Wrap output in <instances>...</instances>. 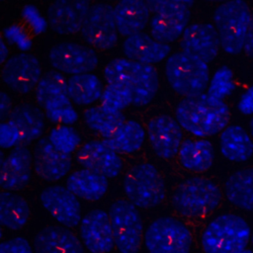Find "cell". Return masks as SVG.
<instances>
[{
  "label": "cell",
  "mask_w": 253,
  "mask_h": 253,
  "mask_svg": "<svg viewBox=\"0 0 253 253\" xmlns=\"http://www.w3.org/2000/svg\"><path fill=\"white\" fill-rule=\"evenodd\" d=\"M165 76L172 89L184 97L202 94L210 84L208 63L184 51L168 56Z\"/></svg>",
  "instance_id": "cell-6"
},
{
  "label": "cell",
  "mask_w": 253,
  "mask_h": 253,
  "mask_svg": "<svg viewBox=\"0 0 253 253\" xmlns=\"http://www.w3.org/2000/svg\"><path fill=\"white\" fill-rule=\"evenodd\" d=\"M67 91L72 102L87 106L101 99L104 90L98 76L93 73H83L67 79Z\"/></svg>",
  "instance_id": "cell-33"
},
{
  "label": "cell",
  "mask_w": 253,
  "mask_h": 253,
  "mask_svg": "<svg viewBox=\"0 0 253 253\" xmlns=\"http://www.w3.org/2000/svg\"><path fill=\"white\" fill-rule=\"evenodd\" d=\"M32 156L26 144H19L0 161V186L11 191L23 188L31 177Z\"/></svg>",
  "instance_id": "cell-20"
},
{
  "label": "cell",
  "mask_w": 253,
  "mask_h": 253,
  "mask_svg": "<svg viewBox=\"0 0 253 253\" xmlns=\"http://www.w3.org/2000/svg\"><path fill=\"white\" fill-rule=\"evenodd\" d=\"M240 253H253V251L251 249H245V250L241 251Z\"/></svg>",
  "instance_id": "cell-48"
},
{
  "label": "cell",
  "mask_w": 253,
  "mask_h": 253,
  "mask_svg": "<svg viewBox=\"0 0 253 253\" xmlns=\"http://www.w3.org/2000/svg\"><path fill=\"white\" fill-rule=\"evenodd\" d=\"M251 242H252V245H253V231L251 233Z\"/></svg>",
  "instance_id": "cell-49"
},
{
  "label": "cell",
  "mask_w": 253,
  "mask_h": 253,
  "mask_svg": "<svg viewBox=\"0 0 253 253\" xmlns=\"http://www.w3.org/2000/svg\"><path fill=\"white\" fill-rule=\"evenodd\" d=\"M11 101L7 93L1 92L0 94V117L3 120L10 112Z\"/></svg>",
  "instance_id": "cell-45"
},
{
  "label": "cell",
  "mask_w": 253,
  "mask_h": 253,
  "mask_svg": "<svg viewBox=\"0 0 253 253\" xmlns=\"http://www.w3.org/2000/svg\"><path fill=\"white\" fill-rule=\"evenodd\" d=\"M244 50L249 56L253 57V13L251 14V21H250V25H249V29L246 37Z\"/></svg>",
  "instance_id": "cell-44"
},
{
  "label": "cell",
  "mask_w": 253,
  "mask_h": 253,
  "mask_svg": "<svg viewBox=\"0 0 253 253\" xmlns=\"http://www.w3.org/2000/svg\"><path fill=\"white\" fill-rule=\"evenodd\" d=\"M178 158L185 169L192 172H204L213 163V146L208 139H186L180 147Z\"/></svg>",
  "instance_id": "cell-28"
},
{
  "label": "cell",
  "mask_w": 253,
  "mask_h": 253,
  "mask_svg": "<svg viewBox=\"0 0 253 253\" xmlns=\"http://www.w3.org/2000/svg\"><path fill=\"white\" fill-rule=\"evenodd\" d=\"M66 187L77 198L94 202L105 196L109 182L105 176L83 168L69 175Z\"/></svg>",
  "instance_id": "cell-26"
},
{
  "label": "cell",
  "mask_w": 253,
  "mask_h": 253,
  "mask_svg": "<svg viewBox=\"0 0 253 253\" xmlns=\"http://www.w3.org/2000/svg\"><path fill=\"white\" fill-rule=\"evenodd\" d=\"M176 120L182 128L196 136H211L227 126L229 109L223 100L202 93L180 101L176 108Z\"/></svg>",
  "instance_id": "cell-1"
},
{
  "label": "cell",
  "mask_w": 253,
  "mask_h": 253,
  "mask_svg": "<svg viewBox=\"0 0 253 253\" xmlns=\"http://www.w3.org/2000/svg\"><path fill=\"white\" fill-rule=\"evenodd\" d=\"M234 87L231 69L227 66H221L211 77L208 87V94L212 98L223 100L234 90Z\"/></svg>",
  "instance_id": "cell-37"
},
{
  "label": "cell",
  "mask_w": 253,
  "mask_h": 253,
  "mask_svg": "<svg viewBox=\"0 0 253 253\" xmlns=\"http://www.w3.org/2000/svg\"><path fill=\"white\" fill-rule=\"evenodd\" d=\"M23 16L36 33H41L44 29L45 22L35 6H26L23 10Z\"/></svg>",
  "instance_id": "cell-42"
},
{
  "label": "cell",
  "mask_w": 253,
  "mask_h": 253,
  "mask_svg": "<svg viewBox=\"0 0 253 253\" xmlns=\"http://www.w3.org/2000/svg\"><path fill=\"white\" fill-rule=\"evenodd\" d=\"M118 32L126 38L141 33L149 21L150 8L147 1L124 0L114 7Z\"/></svg>",
  "instance_id": "cell-24"
},
{
  "label": "cell",
  "mask_w": 253,
  "mask_h": 253,
  "mask_svg": "<svg viewBox=\"0 0 253 253\" xmlns=\"http://www.w3.org/2000/svg\"><path fill=\"white\" fill-rule=\"evenodd\" d=\"M248 5L241 0L226 1L214 11L213 22L220 47L229 54L244 49L251 21Z\"/></svg>",
  "instance_id": "cell-5"
},
{
  "label": "cell",
  "mask_w": 253,
  "mask_h": 253,
  "mask_svg": "<svg viewBox=\"0 0 253 253\" xmlns=\"http://www.w3.org/2000/svg\"><path fill=\"white\" fill-rule=\"evenodd\" d=\"M249 127H250V133H251V135L253 136V118H252V119H251V121H250Z\"/></svg>",
  "instance_id": "cell-47"
},
{
  "label": "cell",
  "mask_w": 253,
  "mask_h": 253,
  "mask_svg": "<svg viewBox=\"0 0 253 253\" xmlns=\"http://www.w3.org/2000/svg\"><path fill=\"white\" fill-rule=\"evenodd\" d=\"M90 8L87 1H54L47 9V20L56 33L72 35L82 30Z\"/></svg>",
  "instance_id": "cell-19"
},
{
  "label": "cell",
  "mask_w": 253,
  "mask_h": 253,
  "mask_svg": "<svg viewBox=\"0 0 253 253\" xmlns=\"http://www.w3.org/2000/svg\"><path fill=\"white\" fill-rule=\"evenodd\" d=\"M30 217V208L24 198L9 191L0 194V221L11 230L22 228Z\"/></svg>",
  "instance_id": "cell-32"
},
{
  "label": "cell",
  "mask_w": 253,
  "mask_h": 253,
  "mask_svg": "<svg viewBox=\"0 0 253 253\" xmlns=\"http://www.w3.org/2000/svg\"><path fill=\"white\" fill-rule=\"evenodd\" d=\"M36 98L45 112L71 105L66 78L58 71L47 72L36 87Z\"/></svg>",
  "instance_id": "cell-25"
},
{
  "label": "cell",
  "mask_w": 253,
  "mask_h": 253,
  "mask_svg": "<svg viewBox=\"0 0 253 253\" xmlns=\"http://www.w3.org/2000/svg\"><path fill=\"white\" fill-rule=\"evenodd\" d=\"M251 236L247 221L234 213L214 217L202 233L205 253H240L246 249Z\"/></svg>",
  "instance_id": "cell-3"
},
{
  "label": "cell",
  "mask_w": 253,
  "mask_h": 253,
  "mask_svg": "<svg viewBox=\"0 0 253 253\" xmlns=\"http://www.w3.org/2000/svg\"><path fill=\"white\" fill-rule=\"evenodd\" d=\"M83 117L88 127L101 134L105 139L114 135L126 123L122 111L106 107L102 104L87 109Z\"/></svg>",
  "instance_id": "cell-31"
},
{
  "label": "cell",
  "mask_w": 253,
  "mask_h": 253,
  "mask_svg": "<svg viewBox=\"0 0 253 253\" xmlns=\"http://www.w3.org/2000/svg\"><path fill=\"white\" fill-rule=\"evenodd\" d=\"M42 67L38 58L27 52L12 55L2 67L4 83L17 93H29L41 80Z\"/></svg>",
  "instance_id": "cell-14"
},
{
  "label": "cell",
  "mask_w": 253,
  "mask_h": 253,
  "mask_svg": "<svg viewBox=\"0 0 253 253\" xmlns=\"http://www.w3.org/2000/svg\"><path fill=\"white\" fill-rule=\"evenodd\" d=\"M115 245L120 253H137L141 247L143 225L135 206L118 200L109 210Z\"/></svg>",
  "instance_id": "cell-10"
},
{
  "label": "cell",
  "mask_w": 253,
  "mask_h": 253,
  "mask_svg": "<svg viewBox=\"0 0 253 253\" xmlns=\"http://www.w3.org/2000/svg\"><path fill=\"white\" fill-rule=\"evenodd\" d=\"M48 60L58 71L77 75L90 73L98 64L99 58L95 50L82 44L64 42L48 50Z\"/></svg>",
  "instance_id": "cell-12"
},
{
  "label": "cell",
  "mask_w": 253,
  "mask_h": 253,
  "mask_svg": "<svg viewBox=\"0 0 253 253\" xmlns=\"http://www.w3.org/2000/svg\"><path fill=\"white\" fill-rule=\"evenodd\" d=\"M0 144L2 148L16 147L21 144V138L17 129L8 121L2 123L0 126Z\"/></svg>",
  "instance_id": "cell-39"
},
{
  "label": "cell",
  "mask_w": 253,
  "mask_h": 253,
  "mask_svg": "<svg viewBox=\"0 0 253 253\" xmlns=\"http://www.w3.org/2000/svg\"><path fill=\"white\" fill-rule=\"evenodd\" d=\"M36 253H84L82 243L63 226H47L35 237Z\"/></svg>",
  "instance_id": "cell-23"
},
{
  "label": "cell",
  "mask_w": 253,
  "mask_h": 253,
  "mask_svg": "<svg viewBox=\"0 0 253 253\" xmlns=\"http://www.w3.org/2000/svg\"><path fill=\"white\" fill-rule=\"evenodd\" d=\"M102 105L115 109L123 110L129 107L134 102L132 92L121 84H108L101 97Z\"/></svg>",
  "instance_id": "cell-35"
},
{
  "label": "cell",
  "mask_w": 253,
  "mask_h": 253,
  "mask_svg": "<svg viewBox=\"0 0 253 253\" xmlns=\"http://www.w3.org/2000/svg\"><path fill=\"white\" fill-rule=\"evenodd\" d=\"M46 117L49 121L55 124L68 126L75 123L78 119V115L72 105L60 107L51 111L45 112Z\"/></svg>",
  "instance_id": "cell-38"
},
{
  "label": "cell",
  "mask_w": 253,
  "mask_h": 253,
  "mask_svg": "<svg viewBox=\"0 0 253 253\" xmlns=\"http://www.w3.org/2000/svg\"><path fill=\"white\" fill-rule=\"evenodd\" d=\"M219 149L226 159L234 162H243L253 155V141L242 126L232 125L221 131Z\"/></svg>",
  "instance_id": "cell-27"
},
{
  "label": "cell",
  "mask_w": 253,
  "mask_h": 253,
  "mask_svg": "<svg viewBox=\"0 0 253 253\" xmlns=\"http://www.w3.org/2000/svg\"><path fill=\"white\" fill-rule=\"evenodd\" d=\"M71 164L70 155L55 148L48 138L38 142L34 153V168L41 178L57 181L69 172Z\"/></svg>",
  "instance_id": "cell-21"
},
{
  "label": "cell",
  "mask_w": 253,
  "mask_h": 253,
  "mask_svg": "<svg viewBox=\"0 0 253 253\" xmlns=\"http://www.w3.org/2000/svg\"><path fill=\"white\" fill-rule=\"evenodd\" d=\"M221 193L211 180L189 177L182 180L172 195V205L183 216L203 217L213 211L220 203Z\"/></svg>",
  "instance_id": "cell-4"
},
{
  "label": "cell",
  "mask_w": 253,
  "mask_h": 253,
  "mask_svg": "<svg viewBox=\"0 0 253 253\" xmlns=\"http://www.w3.org/2000/svg\"><path fill=\"white\" fill-rule=\"evenodd\" d=\"M48 140L58 150L70 154L77 149L80 143V136L71 126L59 125L51 129Z\"/></svg>",
  "instance_id": "cell-36"
},
{
  "label": "cell",
  "mask_w": 253,
  "mask_h": 253,
  "mask_svg": "<svg viewBox=\"0 0 253 253\" xmlns=\"http://www.w3.org/2000/svg\"><path fill=\"white\" fill-rule=\"evenodd\" d=\"M8 122L17 129L21 144H27L38 138L44 126L42 112L32 105H21L13 109L9 114Z\"/></svg>",
  "instance_id": "cell-29"
},
{
  "label": "cell",
  "mask_w": 253,
  "mask_h": 253,
  "mask_svg": "<svg viewBox=\"0 0 253 253\" xmlns=\"http://www.w3.org/2000/svg\"><path fill=\"white\" fill-rule=\"evenodd\" d=\"M238 110L244 115L253 114V85L241 95L238 102Z\"/></svg>",
  "instance_id": "cell-43"
},
{
  "label": "cell",
  "mask_w": 253,
  "mask_h": 253,
  "mask_svg": "<svg viewBox=\"0 0 253 253\" xmlns=\"http://www.w3.org/2000/svg\"><path fill=\"white\" fill-rule=\"evenodd\" d=\"M76 159L83 168L106 178L117 177L123 169V161L119 153L106 139L86 142L77 150Z\"/></svg>",
  "instance_id": "cell-15"
},
{
  "label": "cell",
  "mask_w": 253,
  "mask_h": 253,
  "mask_svg": "<svg viewBox=\"0 0 253 253\" xmlns=\"http://www.w3.org/2000/svg\"><path fill=\"white\" fill-rule=\"evenodd\" d=\"M5 37L12 42L18 44L22 49L29 48L31 42L25 31L19 26H12L5 30Z\"/></svg>",
  "instance_id": "cell-41"
},
{
  "label": "cell",
  "mask_w": 253,
  "mask_h": 253,
  "mask_svg": "<svg viewBox=\"0 0 253 253\" xmlns=\"http://www.w3.org/2000/svg\"><path fill=\"white\" fill-rule=\"evenodd\" d=\"M227 200L237 208L253 211V169L232 173L224 184Z\"/></svg>",
  "instance_id": "cell-30"
},
{
  "label": "cell",
  "mask_w": 253,
  "mask_h": 253,
  "mask_svg": "<svg viewBox=\"0 0 253 253\" xmlns=\"http://www.w3.org/2000/svg\"><path fill=\"white\" fill-rule=\"evenodd\" d=\"M8 47L6 46V44H5V42H4V40L3 39H1L0 40V54H1V62L2 63H4L8 58H7V56H8Z\"/></svg>",
  "instance_id": "cell-46"
},
{
  "label": "cell",
  "mask_w": 253,
  "mask_h": 253,
  "mask_svg": "<svg viewBox=\"0 0 253 253\" xmlns=\"http://www.w3.org/2000/svg\"><path fill=\"white\" fill-rule=\"evenodd\" d=\"M123 49L127 59L146 65H152L163 60L170 52L168 43L158 42L144 33L126 38Z\"/></svg>",
  "instance_id": "cell-22"
},
{
  "label": "cell",
  "mask_w": 253,
  "mask_h": 253,
  "mask_svg": "<svg viewBox=\"0 0 253 253\" xmlns=\"http://www.w3.org/2000/svg\"><path fill=\"white\" fill-rule=\"evenodd\" d=\"M80 235L91 253H109L116 246L109 212L100 209L92 210L82 217Z\"/></svg>",
  "instance_id": "cell-17"
},
{
  "label": "cell",
  "mask_w": 253,
  "mask_h": 253,
  "mask_svg": "<svg viewBox=\"0 0 253 253\" xmlns=\"http://www.w3.org/2000/svg\"><path fill=\"white\" fill-rule=\"evenodd\" d=\"M153 16L150 20L152 38L167 43L182 37L191 16V1H147Z\"/></svg>",
  "instance_id": "cell-9"
},
{
  "label": "cell",
  "mask_w": 253,
  "mask_h": 253,
  "mask_svg": "<svg viewBox=\"0 0 253 253\" xmlns=\"http://www.w3.org/2000/svg\"><path fill=\"white\" fill-rule=\"evenodd\" d=\"M182 51L209 63L213 60L220 47L218 36L213 25L194 23L187 27L180 42Z\"/></svg>",
  "instance_id": "cell-18"
},
{
  "label": "cell",
  "mask_w": 253,
  "mask_h": 253,
  "mask_svg": "<svg viewBox=\"0 0 253 253\" xmlns=\"http://www.w3.org/2000/svg\"><path fill=\"white\" fill-rule=\"evenodd\" d=\"M124 192L133 206L149 209L158 206L165 198V183L158 169L147 162L133 165L126 174Z\"/></svg>",
  "instance_id": "cell-7"
},
{
  "label": "cell",
  "mask_w": 253,
  "mask_h": 253,
  "mask_svg": "<svg viewBox=\"0 0 253 253\" xmlns=\"http://www.w3.org/2000/svg\"><path fill=\"white\" fill-rule=\"evenodd\" d=\"M145 129L134 120L126 121L118 131L106 140L118 152L130 154L143 145L145 140Z\"/></svg>",
  "instance_id": "cell-34"
},
{
  "label": "cell",
  "mask_w": 253,
  "mask_h": 253,
  "mask_svg": "<svg viewBox=\"0 0 253 253\" xmlns=\"http://www.w3.org/2000/svg\"><path fill=\"white\" fill-rule=\"evenodd\" d=\"M146 134L153 151L159 157L170 159L179 153L183 132L176 119L167 115L154 117L147 124Z\"/></svg>",
  "instance_id": "cell-16"
},
{
  "label": "cell",
  "mask_w": 253,
  "mask_h": 253,
  "mask_svg": "<svg viewBox=\"0 0 253 253\" xmlns=\"http://www.w3.org/2000/svg\"><path fill=\"white\" fill-rule=\"evenodd\" d=\"M108 84H121L128 88L134 97L133 105L145 106L155 97L159 77L153 65L141 64L127 58H117L104 70Z\"/></svg>",
  "instance_id": "cell-2"
},
{
  "label": "cell",
  "mask_w": 253,
  "mask_h": 253,
  "mask_svg": "<svg viewBox=\"0 0 253 253\" xmlns=\"http://www.w3.org/2000/svg\"><path fill=\"white\" fill-rule=\"evenodd\" d=\"M81 34L84 40L95 47L102 49L113 47L118 40L114 7L107 3L92 5Z\"/></svg>",
  "instance_id": "cell-11"
},
{
  "label": "cell",
  "mask_w": 253,
  "mask_h": 253,
  "mask_svg": "<svg viewBox=\"0 0 253 253\" xmlns=\"http://www.w3.org/2000/svg\"><path fill=\"white\" fill-rule=\"evenodd\" d=\"M43 209L62 226L75 227L81 222V205L78 198L67 188L48 186L40 194Z\"/></svg>",
  "instance_id": "cell-13"
},
{
  "label": "cell",
  "mask_w": 253,
  "mask_h": 253,
  "mask_svg": "<svg viewBox=\"0 0 253 253\" xmlns=\"http://www.w3.org/2000/svg\"><path fill=\"white\" fill-rule=\"evenodd\" d=\"M147 253H190L192 234L179 219L160 216L154 219L144 232Z\"/></svg>",
  "instance_id": "cell-8"
},
{
  "label": "cell",
  "mask_w": 253,
  "mask_h": 253,
  "mask_svg": "<svg viewBox=\"0 0 253 253\" xmlns=\"http://www.w3.org/2000/svg\"><path fill=\"white\" fill-rule=\"evenodd\" d=\"M0 253H33V250L25 237L17 236L3 241L0 245Z\"/></svg>",
  "instance_id": "cell-40"
}]
</instances>
